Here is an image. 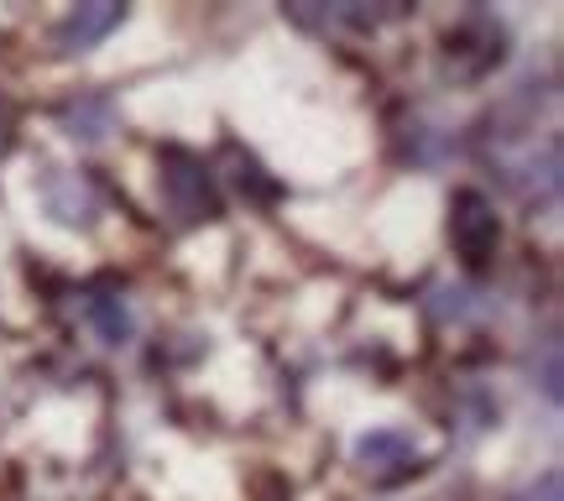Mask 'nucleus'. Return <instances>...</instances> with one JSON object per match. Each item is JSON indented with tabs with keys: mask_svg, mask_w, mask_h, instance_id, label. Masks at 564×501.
I'll return each mask as SVG.
<instances>
[{
	"mask_svg": "<svg viewBox=\"0 0 564 501\" xmlns=\"http://www.w3.org/2000/svg\"><path fill=\"white\" fill-rule=\"evenodd\" d=\"M162 204L173 209V220L178 225H204L220 215V194H215V178H209V167H204L194 152H183V146H167L162 152Z\"/></svg>",
	"mask_w": 564,
	"mask_h": 501,
	"instance_id": "f257e3e1",
	"label": "nucleus"
},
{
	"mask_svg": "<svg viewBox=\"0 0 564 501\" xmlns=\"http://www.w3.org/2000/svg\"><path fill=\"white\" fill-rule=\"evenodd\" d=\"M497 241H502L497 209H491L476 188H460V194L449 199V246H455V257H460L465 266H486V261L497 257Z\"/></svg>",
	"mask_w": 564,
	"mask_h": 501,
	"instance_id": "f03ea898",
	"label": "nucleus"
},
{
	"mask_svg": "<svg viewBox=\"0 0 564 501\" xmlns=\"http://www.w3.org/2000/svg\"><path fill=\"white\" fill-rule=\"evenodd\" d=\"M502 26L497 21H486V17H470L460 21L455 32H449V63H460V74L465 79H481L486 68H497L502 63Z\"/></svg>",
	"mask_w": 564,
	"mask_h": 501,
	"instance_id": "7ed1b4c3",
	"label": "nucleus"
},
{
	"mask_svg": "<svg viewBox=\"0 0 564 501\" xmlns=\"http://www.w3.org/2000/svg\"><path fill=\"white\" fill-rule=\"evenodd\" d=\"M37 199L58 225H95V215H100V199H95L89 178L63 173V167H53V173L37 183Z\"/></svg>",
	"mask_w": 564,
	"mask_h": 501,
	"instance_id": "20e7f679",
	"label": "nucleus"
},
{
	"mask_svg": "<svg viewBox=\"0 0 564 501\" xmlns=\"http://www.w3.org/2000/svg\"><path fill=\"white\" fill-rule=\"evenodd\" d=\"M126 21V6H110V0H100V6H79V11H68L58 26V53H89V47H100L116 26Z\"/></svg>",
	"mask_w": 564,
	"mask_h": 501,
	"instance_id": "39448f33",
	"label": "nucleus"
},
{
	"mask_svg": "<svg viewBox=\"0 0 564 501\" xmlns=\"http://www.w3.org/2000/svg\"><path fill=\"white\" fill-rule=\"evenodd\" d=\"M84 319H89V329H95L105 345H126L137 335V314H131V303H126L121 287H95V293L84 298Z\"/></svg>",
	"mask_w": 564,
	"mask_h": 501,
	"instance_id": "423d86ee",
	"label": "nucleus"
},
{
	"mask_svg": "<svg viewBox=\"0 0 564 501\" xmlns=\"http://www.w3.org/2000/svg\"><path fill=\"white\" fill-rule=\"evenodd\" d=\"M356 460H361L366 470H377V476H387V465L423 470L419 449H413V434H403V428H371V434H361V439H356Z\"/></svg>",
	"mask_w": 564,
	"mask_h": 501,
	"instance_id": "0eeeda50",
	"label": "nucleus"
},
{
	"mask_svg": "<svg viewBox=\"0 0 564 501\" xmlns=\"http://www.w3.org/2000/svg\"><path fill=\"white\" fill-rule=\"evenodd\" d=\"M116 131V105L105 95H79V100L63 110V137L74 141H105Z\"/></svg>",
	"mask_w": 564,
	"mask_h": 501,
	"instance_id": "6e6552de",
	"label": "nucleus"
},
{
	"mask_svg": "<svg viewBox=\"0 0 564 501\" xmlns=\"http://www.w3.org/2000/svg\"><path fill=\"white\" fill-rule=\"evenodd\" d=\"M434 314H440V319H465V314H470V293H465V287H440V293H434Z\"/></svg>",
	"mask_w": 564,
	"mask_h": 501,
	"instance_id": "1a4fd4ad",
	"label": "nucleus"
},
{
	"mask_svg": "<svg viewBox=\"0 0 564 501\" xmlns=\"http://www.w3.org/2000/svg\"><path fill=\"white\" fill-rule=\"evenodd\" d=\"M518 501H560V476H554V470H549L544 476V486H528L523 497Z\"/></svg>",
	"mask_w": 564,
	"mask_h": 501,
	"instance_id": "9d476101",
	"label": "nucleus"
}]
</instances>
